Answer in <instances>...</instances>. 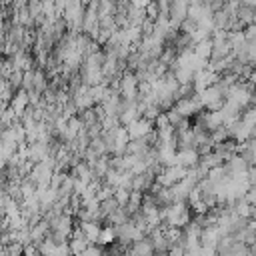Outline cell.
I'll return each instance as SVG.
<instances>
[{"mask_svg":"<svg viewBox=\"0 0 256 256\" xmlns=\"http://www.w3.org/2000/svg\"><path fill=\"white\" fill-rule=\"evenodd\" d=\"M192 220H194L192 208H190L186 202H176V204H172L170 208L164 210V224H162V226L184 230Z\"/></svg>","mask_w":256,"mask_h":256,"instance_id":"6da1fadb","label":"cell"},{"mask_svg":"<svg viewBox=\"0 0 256 256\" xmlns=\"http://www.w3.org/2000/svg\"><path fill=\"white\" fill-rule=\"evenodd\" d=\"M118 92L122 94V98L126 100H138L140 94V82L136 78V74L132 70H126L118 82Z\"/></svg>","mask_w":256,"mask_h":256,"instance_id":"7a4b0ae2","label":"cell"},{"mask_svg":"<svg viewBox=\"0 0 256 256\" xmlns=\"http://www.w3.org/2000/svg\"><path fill=\"white\" fill-rule=\"evenodd\" d=\"M50 226H52V232L62 234V236H66L68 240L72 238L74 228H76L74 216H70V214H60V216H56L54 220H50Z\"/></svg>","mask_w":256,"mask_h":256,"instance_id":"3957f363","label":"cell"},{"mask_svg":"<svg viewBox=\"0 0 256 256\" xmlns=\"http://www.w3.org/2000/svg\"><path fill=\"white\" fill-rule=\"evenodd\" d=\"M126 130H128V134H130V140H138V138H146L148 134H152L156 128H154V122L152 120H148V118H140V120H136L134 124H130V126H126Z\"/></svg>","mask_w":256,"mask_h":256,"instance_id":"277c9868","label":"cell"},{"mask_svg":"<svg viewBox=\"0 0 256 256\" xmlns=\"http://www.w3.org/2000/svg\"><path fill=\"white\" fill-rule=\"evenodd\" d=\"M200 152L196 148H184V150H178V158H176V164L190 170V168H196L200 164Z\"/></svg>","mask_w":256,"mask_h":256,"instance_id":"5b68a950","label":"cell"},{"mask_svg":"<svg viewBox=\"0 0 256 256\" xmlns=\"http://www.w3.org/2000/svg\"><path fill=\"white\" fill-rule=\"evenodd\" d=\"M10 110H12L18 118H22V116L30 110V96H28L26 90H18V92L14 94V98H12V102H10Z\"/></svg>","mask_w":256,"mask_h":256,"instance_id":"8992f818","label":"cell"},{"mask_svg":"<svg viewBox=\"0 0 256 256\" xmlns=\"http://www.w3.org/2000/svg\"><path fill=\"white\" fill-rule=\"evenodd\" d=\"M156 254V248L150 240V236L134 242L130 248H128V256H154Z\"/></svg>","mask_w":256,"mask_h":256,"instance_id":"52a82bcc","label":"cell"},{"mask_svg":"<svg viewBox=\"0 0 256 256\" xmlns=\"http://www.w3.org/2000/svg\"><path fill=\"white\" fill-rule=\"evenodd\" d=\"M78 226H80V230L84 232L86 240H88L90 244H96V246H98V238H100L104 226H100V222H78Z\"/></svg>","mask_w":256,"mask_h":256,"instance_id":"ba28073f","label":"cell"},{"mask_svg":"<svg viewBox=\"0 0 256 256\" xmlns=\"http://www.w3.org/2000/svg\"><path fill=\"white\" fill-rule=\"evenodd\" d=\"M226 168H228L230 176H238V174H248L250 164H248L240 154H236V156H232V158L226 162Z\"/></svg>","mask_w":256,"mask_h":256,"instance_id":"9c48e42d","label":"cell"},{"mask_svg":"<svg viewBox=\"0 0 256 256\" xmlns=\"http://www.w3.org/2000/svg\"><path fill=\"white\" fill-rule=\"evenodd\" d=\"M194 54L200 58V60H204V62H210V58H212V50H214V42H212V38H208V40H202V42H198V44H194Z\"/></svg>","mask_w":256,"mask_h":256,"instance_id":"30bf717a","label":"cell"},{"mask_svg":"<svg viewBox=\"0 0 256 256\" xmlns=\"http://www.w3.org/2000/svg\"><path fill=\"white\" fill-rule=\"evenodd\" d=\"M116 230L112 228V226H104L102 228V234H100V238H98V246H102V248H106V246H114L116 244Z\"/></svg>","mask_w":256,"mask_h":256,"instance_id":"8fae6325","label":"cell"},{"mask_svg":"<svg viewBox=\"0 0 256 256\" xmlns=\"http://www.w3.org/2000/svg\"><path fill=\"white\" fill-rule=\"evenodd\" d=\"M56 250H58V244L52 240V236H48L46 240H42V242L38 244V252H40L42 256H54Z\"/></svg>","mask_w":256,"mask_h":256,"instance_id":"7c38bea8","label":"cell"},{"mask_svg":"<svg viewBox=\"0 0 256 256\" xmlns=\"http://www.w3.org/2000/svg\"><path fill=\"white\" fill-rule=\"evenodd\" d=\"M210 140H212V144H214V146H216V144H222V142H226V140H230L226 126H220V128L212 130V132H210Z\"/></svg>","mask_w":256,"mask_h":256,"instance_id":"4fadbf2b","label":"cell"},{"mask_svg":"<svg viewBox=\"0 0 256 256\" xmlns=\"http://www.w3.org/2000/svg\"><path fill=\"white\" fill-rule=\"evenodd\" d=\"M130 192H132V190H126V188H116L114 198H116V202H118L122 208H126V204H128V200H130Z\"/></svg>","mask_w":256,"mask_h":256,"instance_id":"5bb4252c","label":"cell"},{"mask_svg":"<svg viewBox=\"0 0 256 256\" xmlns=\"http://www.w3.org/2000/svg\"><path fill=\"white\" fill-rule=\"evenodd\" d=\"M104 254V248L102 246H96V244H92L88 250H84L82 254H78V256H102Z\"/></svg>","mask_w":256,"mask_h":256,"instance_id":"9a60e30c","label":"cell"},{"mask_svg":"<svg viewBox=\"0 0 256 256\" xmlns=\"http://www.w3.org/2000/svg\"><path fill=\"white\" fill-rule=\"evenodd\" d=\"M244 34H246V40L248 42H256V24H250L244 28Z\"/></svg>","mask_w":256,"mask_h":256,"instance_id":"2e32d148","label":"cell"}]
</instances>
